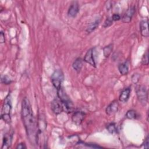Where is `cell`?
<instances>
[{"instance_id":"ba28073f","label":"cell","mask_w":149,"mask_h":149,"mask_svg":"<svg viewBox=\"0 0 149 149\" xmlns=\"http://www.w3.org/2000/svg\"><path fill=\"white\" fill-rule=\"evenodd\" d=\"M135 10L136 9L134 6L129 8L121 18L122 22L124 23H129L131 21L132 18L135 13Z\"/></svg>"},{"instance_id":"5bb4252c","label":"cell","mask_w":149,"mask_h":149,"mask_svg":"<svg viewBox=\"0 0 149 149\" xmlns=\"http://www.w3.org/2000/svg\"><path fill=\"white\" fill-rule=\"evenodd\" d=\"M131 90L129 88H126L124 89L120 93L119 100L122 102H126L129 100V98L130 95Z\"/></svg>"},{"instance_id":"5b68a950","label":"cell","mask_w":149,"mask_h":149,"mask_svg":"<svg viewBox=\"0 0 149 149\" xmlns=\"http://www.w3.org/2000/svg\"><path fill=\"white\" fill-rule=\"evenodd\" d=\"M136 94L140 102L143 105H146L147 103L148 92L144 86H139L136 88Z\"/></svg>"},{"instance_id":"7c38bea8","label":"cell","mask_w":149,"mask_h":149,"mask_svg":"<svg viewBox=\"0 0 149 149\" xmlns=\"http://www.w3.org/2000/svg\"><path fill=\"white\" fill-rule=\"evenodd\" d=\"M140 29L141 34L142 36L145 37H148L149 36V31L148 29V21L142 20L140 23Z\"/></svg>"},{"instance_id":"d6986e66","label":"cell","mask_w":149,"mask_h":149,"mask_svg":"<svg viewBox=\"0 0 149 149\" xmlns=\"http://www.w3.org/2000/svg\"><path fill=\"white\" fill-rule=\"evenodd\" d=\"M126 116L128 119H136L137 118V115L136 112L134 110L130 109L127 112V113L126 114Z\"/></svg>"},{"instance_id":"9a60e30c","label":"cell","mask_w":149,"mask_h":149,"mask_svg":"<svg viewBox=\"0 0 149 149\" xmlns=\"http://www.w3.org/2000/svg\"><path fill=\"white\" fill-rule=\"evenodd\" d=\"M83 66V61L80 58H77L73 63L72 67L77 72H79Z\"/></svg>"},{"instance_id":"30bf717a","label":"cell","mask_w":149,"mask_h":149,"mask_svg":"<svg viewBox=\"0 0 149 149\" xmlns=\"http://www.w3.org/2000/svg\"><path fill=\"white\" fill-rule=\"evenodd\" d=\"M119 104L117 101L111 102L106 108V113L109 115H112L116 113L118 110Z\"/></svg>"},{"instance_id":"2e32d148","label":"cell","mask_w":149,"mask_h":149,"mask_svg":"<svg viewBox=\"0 0 149 149\" xmlns=\"http://www.w3.org/2000/svg\"><path fill=\"white\" fill-rule=\"evenodd\" d=\"M118 70L120 73L122 75H126L129 72V65L127 62H124L120 64L118 66Z\"/></svg>"},{"instance_id":"3957f363","label":"cell","mask_w":149,"mask_h":149,"mask_svg":"<svg viewBox=\"0 0 149 149\" xmlns=\"http://www.w3.org/2000/svg\"><path fill=\"white\" fill-rule=\"evenodd\" d=\"M12 109L11 98L9 95H8L5 99L3 104L2 112H1V119L7 123H9L11 121L10 118V111Z\"/></svg>"},{"instance_id":"cb8c5ba5","label":"cell","mask_w":149,"mask_h":149,"mask_svg":"<svg viewBox=\"0 0 149 149\" xmlns=\"http://www.w3.org/2000/svg\"><path fill=\"white\" fill-rule=\"evenodd\" d=\"M1 82L5 84H9L12 82V81L9 77H8L6 76H4L1 77Z\"/></svg>"},{"instance_id":"52a82bcc","label":"cell","mask_w":149,"mask_h":149,"mask_svg":"<svg viewBox=\"0 0 149 149\" xmlns=\"http://www.w3.org/2000/svg\"><path fill=\"white\" fill-rule=\"evenodd\" d=\"M94 48H90L87 51L84 57V61L89 63L92 66L95 67L96 63L94 57Z\"/></svg>"},{"instance_id":"603a6c76","label":"cell","mask_w":149,"mask_h":149,"mask_svg":"<svg viewBox=\"0 0 149 149\" xmlns=\"http://www.w3.org/2000/svg\"><path fill=\"white\" fill-rule=\"evenodd\" d=\"M140 79V75L138 73H134L132 76V81L133 83H137Z\"/></svg>"},{"instance_id":"9c48e42d","label":"cell","mask_w":149,"mask_h":149,"mask_svg":"<svg viewBox=\"0 0 149 149\" xmlns=\"http://www.w3.org/2000/svg\"><path fill=\"white\" fill-rule=\"evenodd\" d=\"M85 113L82 111H77L74 112L72 117V121L77 125H80L81 122H83L84 117H85Z\"/></svg>"},{"instance_id":"8992f818","label":"cell","mask_w":149,"mask_h":149,"mask_svg":"<svg viewBox=\"0 0 149 149\" xmlns=\"http://www.w3.org/2000/svg\"><path fill=\"white\" fill-rule=\"evenodd\" d=\"M51 109L55 114H59L63 111V107L61 100L54 99L51 102Z\"/></svg>"},{"instance_id":"7a4b0ae2","label":"cell","mask_w":149,"mask_h":149,"mask_svg":"<svg viewBox=\"0 0 149 149\" xmlns=\"http://www.w3.org/2000/svg\"><path fill=\"white\" fill-rule=\"evenodd\" d=\"M58 91V96L62 103L63 108L66 112L70 113L74 110V105L69 96L67 95L65 90L61 87Z\"/></svg>"},{"instance_id":"7402d4cb","label":"cell","mask_w":149,"mask_h":149,"mask_svg":"<svg viewBox=\"0 0 149 149\" xmlns=\"http://www.w3.org/2000/svg\"><path fill=\"white\" fill-rule=\"evenodd\" d=\"M112 22H113V20L112 19V17H108L105 20V21L104 22V24H103V27H109V26H110L112 24Z\"/></svg>"},{"instance_id":"484cf974","label":"cell","mask_w":149,"mask_h":149,"mask_svg":"<svg viewBox=\"0 0 149 149\" xmlns=\"http://www.w3.org/2000/svg\"><path fill=\"white\" fill-rule=\"evenodd\" d=\"M0 42L1 43H3L5 42V35L2 31L0 33Z\"/></svg>"},{"instance_id":"e0dca14e","label":"cell","mask_w":149,"mask_h":149,"mask_svg":"<svg viewBox=\"0 0 149 149\" xmlns=\"http://www.w3.org/2000/svg\"><path fill=\"white\" fill-rule=\"evenodd\" d=\"M100 22V19H97V20H95L94 22L91 23L88 26V27H87L86 31H87L88 33H91L92 31H94L95 29H96L97 27L98 26Z\"/></svg>"},{"instance_id":"83f0119b","label":"cell","mask_w":149,"mask_h":149,"mask_svg":"<svg viewBox=\"0 0 149 149\" xmlns=\"http://www.w3.org/2000/svg\"><path fill=\"white\" fill-rule=\"evenodd\" d=\"M144 147L146 148H148V137L147 136L146 137V139L144 140Z\"/></svg>"},{"instance_id":"277c9868","label":"cell","mask_w":149,"mask_h":149,"mask_svg":"<svg viewBox=\"0 0 149 149\" xmlns=\"http://www.w3.org/2000/svg\"><path fill=\"white\" fill-rule=\"evenodd\" d=\"M63 79L64 75L61 70H56L52 73L51 76V81L53 86L56 88L57 90L62 87L61 84L63 80Z\"/></svg>"},{"instance_id":"4316f807","label":"cell","mask_w":149,"mask_h":149,"mask_svg":"<svg viewBox=\"0 0 149 149\" xmlns=\"http://www.w3.org/2000/svg\"><path fill=\"white\" fill-rule=\"evenodd\" d=\"M16 148H17V149H23V148H26V145L24 144V143H22L19 144L17 146Z\"/></svg>"},{"instance_id":"ac0fdd59","label":"cell","mask_w":149,"mask_h":149,"mask_svg":"<svg viewBox=\"0 0 149 149\" xmlns=\"http://www.w3.org/2000/svg\"><path fill=\"white\" fill-rule=\"evenodd\" d=\"M112 49H113V44H111L105 46L103 48V52H104V56L106 58H108L109 56V55L111 54Z\"/></svg>"},{"instance_id":"ffe728a7","label":"cell","mask_w":149,"mask_h":149,"mask_svg":"<svg viewBox=\"0 0 149 149\" xmlns=\"http://www.w3.org/2000/svg\"><path fill=\"white\" fill-rule=\"evenodd\" d=\"M107 129L110 133H114L116 132V126L115 123H111L109 124L107 126Z\"/></svg>"},{"instance_id":"d4e9b609","label":"cell","mask_w":149,"mask_h":149,"mask_svg":"<svg viewBox=\"0 0 149 149\" xmlns=\"http://www.w3.org/2000/svg\"><path fill=\"white\" fill-rule=\"evenodd\" d=\"M112 20L113 21H118V20H119L120 19H121V17H120V15H119V14H113L112 16Z\"/></svg>"},{"instance_id":"8fae6325","label":"cell","mask_w":149,"mask_h":149,"mask_svg":"<svg viewBox=\"0 0 149 149\" xmlns=\"http://www.w3.org/2000/svg\"><path fill=\"white\" fill-rule=\"evenodd\" d=\"M79 6L78 3L77 2H73L69 8L68 14L69 16L74 17L77 15V14L79 12Z\"/></svg>"},{"instance_id":"44dd1931","label":"cell","mask_w":149,"mask_h":149,"mask_svg":"<svg viewBox=\"0 0 149 149\" xmlns=\"http://www.w3.org/2000/svg\"><path fill=\"white\" fill-rule=\"evenodd\" d=\"M141 63L144 65H147L148 64V54L147 51L144 53L142 57Z\"/></svg>"},{"instance_id":"6da1fadb","label":"cell","mask_w":149,"mask_h":149,"mask_svg":"<svg viewBox=\"0 0 149 149\" xmlns=\"http://www.w3.org/2000/svg\"><path fill=\"white\" fill-rule=\"evenodd\" d=\"M22 118L26 132L31 145L38 143V123L34 116L29 100L24 98L22 103Z\"/></svg>"},{"instance_id":"4fadbf2b","label":"cell","mask_w":149,"mask_h":149,"mask_svg":"<svg viewBox=\"0 0 149 149\" xmlns=\"http://www.w3.org/2000/svg\"><path fill=\"white\" fill-rule=\"evenodd\" d=\"M12 139V136L10 133H8L4 134V136L3 138V143H2V149L8 148L11 145Z\"/></svg>"}]
</instances>
